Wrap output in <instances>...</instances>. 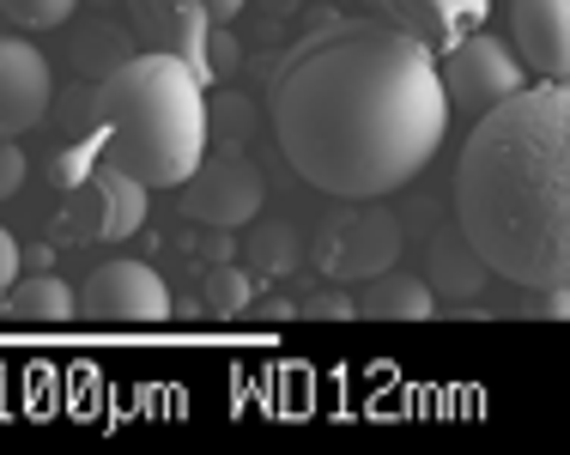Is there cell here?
I'll list each match as a JSON object with an SVG mask.
<instances>
[{"mask_svg": "<svg viewBox=\"0 0 570 455\" xmlns=\"http://www.w3.org/2000/svg\"><path fill=\"white\" fill-rule=\"evenodd\" d=\"M328 31L292 49L267 116L285 165L316 195L383 200L438 158L450 98L438 56L389 19H322Z\"/></svg>", "mask_w": 570, "mask_h": 455, "instance_id": "1", "label": "cell"}, {"mask_svg": "<svg viewBox=\"0 0 570 455\" xmlns=\"http://www.w3.org/2000/svg\"><path fill=\"white\" fill-rule=\"evenodd\" d=\"M455 225L473 256L522 291H564L570 274V91L540 79L468 133L455 165Z\"/></svg>", "mask_w": 570, "mask_h": 455, "instance_id": "2", "label": "cell"}, {"mask_svg": "<svg viewBox=\"0 0 570 455\" xmlns=\"http://www.w3.org/2000/svg\"><path fill=\"white\" fill-rule=\"evenodd\" d=\"M91 158L146 182V189H183V177L207 158V86L176 61L128 56L91 86Z\"/></svg>", "mask_w": 570, "mask_h": 455, "instance_id": "3", "label": "cell"}, {"mask_svg": "<svg viewBox=\"0 0 570 455\" xmlns=\"http://www.w3.org/2000/svg\"><path fill=\"white\" fill-rule=\"evenodd\" d=\"M309 261L334 286L376 279L383 267H401V219L383 200H346L334 219H322L316 244H309Z\"/></svg>", "mask_w": 570, "mask_h": 455, "instance_id": "4", "label": "cell"}, {"mask_svg": "<svg viewBox=\"0 0 570 455\" xmlns=\"http://www.w3.org/2000/svg\"><path fill=\"white\" fill-rule=\"evenodd\" d=\"M262 200H267L262 170H255L243 152H230V146L225 152H207L183 177V212L200 225V231H230L237 237L243 225L262 212Z\"/></svg>", "mask_w": 570, "mask_h": 455, "instance_id": "5", "label": "cell"}, {"mask_svg": "<svg viewBox=\"0 0 570 455\" xmlns=\"http://www.w3.org/2000/svg\"><path fill=\"white\" fill-rule=\"evenodd\" d=\"M438 79H443V98H450L455 110H492L498 98H510V91L528 86V67L510 43H498L480 24V31H468L455 49L438 56Z\"/></svg>", "mask_w": 570, "mask_h": 455, "instance_id": "6", "label": "cell"}, {"mask_svg": "<svg viewBox=\"0 0 570 455\" xmlns=\"http://www.w3.org/2000/svg\"><path fill=\"white\" fill-rule=\"evenodd\" d=\"M79 310H86L91 323L153 328L170 316V286L146 261H104V267H91V279L79 286Z\"/></svg>", "mask_w": 570, "mask_h": 455, "instance_id": "7", "label": "cell"}, {"mask_svg": "<svg viewBox=\"0 0 570 455\" xmlns=\"http://www.w3.org/2000/svg\"><path fill=\"white\" fill-rule=\"evenodd\" d=\"M49 103H56L49 56L24 37H0V140H19L24 128H37Z\"/></svg>", "mask_w": 570, "mask_h": 455, "instance_id": "8", "label": "cell"}, {"mask_svg": "<svg viewBox=\"0 0 570 455\" xmlns=\"http://www.w3.org/2000/svg\"><path fill=\"white\" fill-rule=\"evenodd\" d=\"M376 19H389L395 31H406L413 43H425L431 56L455 49L468 31H480L492 0H364Z\"/></svg>", "mask_w": 570, "mask_h": 455, "instance_id": "9", "label": "cell"}, {"mask_svg": "<svg viewBox=\"0 0 570 455\" xmlns=\"http://www.w3.org/2000/svg\"><path fill=\"white\" fill-rule=\"evenodd\" d=\"M510 37L528 73H570V0H510Z\"/></svg>", "mask_w": 570, "mask_h": 455, "instance_id": "10", "label": "cell"}, {"mask_svg": "<svg viewBox=\"0 0 570 455\" xmlns=\"http://www.w3.org/2000/svg\"><path fill=\"white\" fill-rule=\"evenodd\" d=\"M91 195V212H98V237H110V244H121V237H134L146 225V207H153V189L134 177H121V170L98 165L86 182Z\"/></svg>", "mask_w": 570, "mask_h": 455, "instance_id": "11", "label": "cell"}, {"mask_svg": "<svg viewBox=\"0 0 570 455\" xmlns=\"http://www.w3.org/2000/svg\"><path fill=\"white\" fill-rule=\"evenodd\" d=\"M438 298L419 274H395L383 267L376 279H364V298H358V316H376V323H431Z\"/></svg>", "mask_w": 570, "mask_h": 455, "instance_id": "12", "label": "cell"}, {"mask_svg": "<svg viewBox=\"0 0 570 455\" xmlns=\"http://www.w3.org/2000/svg\"><path fill=\"white\" fill-rule=\"evenodd\" d=\"M485 279H492V267L473 256L468 237H438L431 244V298L438 304H473L485 291Z\"/></svg>", "mask_w": 570, "mask_h": 455, "instance_id": "13", "label": "cell"}, {"mask_svg": "<svg viewBox=\"0 0 570 455\" xmlns=\"http://www.w3.org/2000/svg\"><path fill=\"white\" fill-rule=\"evenodd\" d=\"M79 310V291L61 274H24L7 286V316L19 323H67Z\"/></svg>", "mask_w": 570, "mask_h": 455, "instance_id": "14", "label": "cell"}, {"mask_svg": "<svg viewBox=\"0 0 570 455\" xmlns=\"http://www.w3.org/2000/svg\"><path fill=\"white\" fill-rule=\"evenodd\" d=\"M243 256H249V274H262V279H285V274H297L304 267V237L292 231V225H243Z\"/></svg>", "mask_w": 570, "mask_h": 455, "instance_id": "15", "label": "cell"}, {"mask_svg": "<svg viewBox=\"0 0 570 455\" xmlns=\"http://www.w3.org/2000/svg\"><path fill=\"white\" fill-rule=\"evenodd\" d=\"M195 304L213 316H237L255 304V274L249 267H230V261H213L195 274Z\"/></svg>", "mask_w": 570, "mask_h": 455, "instance_id": "16", "label": "cell"}, {"mask_svg": "<svg viewBox=\"0 0 570 455\" xmlns=\"http://www.w3.org/2000/svg\"><path fill=\"white\" fill-rule=\"evenodd\" d=\"M0 12H7L12 24H24V31H49V24L73 19L79 0H0Z\"/></svg>", "mask_w": 570, "mask_h": 455, "instance_id": "17", "label": "cell"}, {"mask_svg": "<svg viewBox=\"0 0 570 455\" xmlns=\"http://www.w3.org/2000/svg\"><path fill=\"white\" fill-rule=\"evenodd\" d=\"M249 128H255V110L237 98V91H225V98H213V103H207V133H219L225 146H237Z\"/></svg>", "mask_w": 570, "mask_h": 455, "instance_id": "18", "label": "cell"}, {"mask_svg": "<svg viewBox=\"0 0 570 455\" xmlns=\"http://www.w3.org/2000/svg\"><path fill=\"white\" fill-rule=\"evenodd\" d=\"M79 61H86L91 79H104L116 61H128V43H121V31H110V24H98V31L79 43Z\"/></svg>", "mask_w": 570, "mask_h": 455, "instance_id": "19", "label": "cell"}, {"mask_svg": "<svg viewBox=\"0 0 570 455\" xmlns=\"http://www.w3.org/2000/svg\"><path fill=\"white\" fill-rule=\"evenodd\" d=\"M297 316H304V323H352V316H358V298H352V291H309L304 304H297Z\"/></svg>", "mask_w": 570, "mask_h": 455, "instance_id": "20", "label": "cell"}, {"mask_svg": "<svg viewBox=\"0 0 570 455\" xmlns=\"http://www.w3.org/2000/svg\"><path fill=\"white\" fill-rule=\"evenodd\" d=\"M56 189H79V182H91V170H98V158H91V146H67L56 152Z\"/></svg>", "mask_w": 570, "mask_h": 455, "instance_id": "21", "label": "cell"}, {"mask_svg": "<svg viewBox=\"0 0 570 455\" xmlns=\"http://www.w3.org/2000/svg\"><path fill=\"white\" fill-rule=\"evenodd\" d=\"M24 177H31V165H24L19 140H0V200H12L24 189Z\"/></svg>", "mask_w": 570, "mask_h": 455, "instance_id": "22", "label": "cell"}, {"mask_svg": "<svg viewBox=\"0 0 570 455\" xmlns=\"http://www.w3.org/2000/svg\"><path fill=\"white\" fill-rule=\"evenodd\" d=\"M230 67H237V43H230V31L207 24V73H213V79H225Z\"/></svg>", "mask_w": 570, "mask_h": 455, "instance_id": "23", "label": "cell"}, {"mask_svg": "<svg viewBox=\"0 0 570 455\" xmlns=\"http://www.w3.org/2000/svg\"><path fill=\"white\" fill-rule=\"evenodd\" d=\"M146 7H153V12H158V7H195V12H207L213 24H225V19H237L249 0H146Z\"/></svg>", "mask_w": 570, "mask_h": 455, "instance_id": "24", "label": "cell"}, {"mask_svg": "<svg viewBox=\"0 0 570 455\" xmlns=\"http://www.w3.org/2000/svg\"><path fill=\"white\" fill-rule=\"evenodd\" d=\"M12 274H24V267H19V237H12L7 225H0V298H7Z\"/></svg>", "mask_w": 570, "mask_h": 455, "instance_id": "25", "label": "cell"}, {"mask_svg": "<svg viewBox=\"0 0 570 455\" xmlns=\"http://www.w3.org/2000/svg\"><path fill=\"white\" fill-rule=\"evenodd\" d=\"M19 267H24V274H49V267H56V249H49V244L19 249Z\"/></svg>", "mask_w": 570, "mask_h": 455, "instance_id": "26", "label": "cell"}, {"mask_svg": "<svg viewBox=\"0 0 570 455\" xmlns=\"http://www.w3.org/2000/svg\"><path fill=\"white\" fill-rule=\"evenodd\" d=\"M262 316H267V323H297V304L274 298V304H262Z\"/></svg>", "mask_w": 570, "mask_h": 455, "instance_id": "27", "label": "cell"}, {"mask_svg": "<svg viewBox=\"0 0 570 455\" xmlns=\"http://www.w3.org/2000/svg\"><path fill=\"white\" fill-rule=\"evenodd\" d=\"M267 7H274V12H279V7H292V0H267Z\"/></svg>", "mask_w": 570, "mask_h": 455, "instance_id": "28", "label": "cell"}]
</instances>
